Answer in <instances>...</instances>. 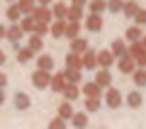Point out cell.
<instances>
[{"mask_svg":"<svg viewBox=\"0 0 146 129\" xmlns=\"http://www.w3.org/2000/svg\"><path fill=\"white\" fill-rule=\"evenodd\" d=\"M22 34H24V31L21 29V26H10L9 29H7V39L10 41V43H17V41H21V37H22Z\"/></svg>","mask_w":146,"mask_h":129,"instance_id":"8fae6325","label":"cell"},{"mask_svg":"<svg viewBox=\"0 0 146 129\" xmlns=\"http://www.w3.org/2000/svg\"><path fill=\"white\" fill-rule=\"evenodd\" d=\"M145 51V46H143V43H139V41H133V44H131V48L127 49V55H131V58H138L141 53Z\"/></svg>","mask_w":146,"mask_h":129,"instance_id":"4316f807","label":"cell"},{"mask_svg":"<svg viewBox=\"0 0 146 129\" xmlns=\"http://www.w3.org/2000/svg\"><path fill=\"white\" fill-rule=\"evenodd\" d=\"M5 85H7V75L0 71V88H3Z\"/></svg>","mask_w":146,"mask_h":129,"instance_id":"b9f144b4","label":"cell"},{"mask_svg":"<svg viewBox=\"0 0 146 129\" xmlns=\"http://www.w3.org/2000/svg\"><path fill=\"white\" fill-rule=\"evenodd\" d=\"M21 14H22V12H21L19 5H17V3H12V5L7 9V14H5V15H7V19H9L10 22H17L19 17H21Z\"/></svg>","mask_w":146,"mask_h":129,"instance_id":"603a6c76","label":"cell"},{"mask_svg":"<svg viewBox=\"0 0 146 129\" xmlns=\"http://www.w3.org/2000/svg\"><path fill=\"white\" fill-rule=\"evenodd\" d=\"M65 21L63 19H58L56 22H53V26H51V34H53V37H61L63 34H65Z\"/></svg>","mask_w":146,"mask_h":129,"instance_id":"44dd1931","label":"cell"},{"mask_svg":"<svg viewBox=\"0 0 146 129\" xmlns=\"http://www.w3.org/2000/svg\"><path fill=\"white\" fill-rule=\"evenodd\" d=\"M49 129H65V119L56 117L49 122Z\"/></svg>","mask_w":146,"mask_h":129,"instance_id":"f35d334b","label":"cell"},{"mask_svg":"<svg viewBox=\"0 0 146 129\" xmlns=\"http://www.w3.org/2000/svg\"><path fill=\"white\" fill-rule=\"evenodd\" d=\"M7 2H14V0H7Z\"/></svg>","mask_w":146,"mask_h":129,"instance_id":"681fc988","label":"cell"},{"mask_svg":"<svg viewBox=\"0 0 146 129\" xmlns=\"http://www.w3.org/2000/svg\"><path fill=\"white\" fill-rule=\"evenodd\" d=\"M66 17H68V21H80L83 17V9L80 5H72L66 12Z\"/></svg>","mask_w":146,"mask_h":129,"instance_id":"7402d4cb","label":"cell"},{"mask_svg":"<svg viewBox=\"0 0 146 129\" xmlns=\"http://www.w3.org/2000/svg\"><path fill=\"white\" fill-rule=\"evenodd\" d=\"M53 66H54V60L49 55H42V56L37 58V68H41V70H53Z\"/></svg>","mask_w":146,"mask_h":129,"instance_id":"ffe728a7","label":"cell"},{"mask_svg":"<svg viewBox=\"0 0 146 129\" xmlns=\"http://www.w3.org/2000/svg\"><path fill=\"white\" fill-rule=\"evenodd\" d=\"M66 66H70V68H76V70H80L82 66H83V60L80 58V55L78 53H70L68 56H66Z\"/></svg>","mask_w":146,"mask_h":129,"instance_id":"4fadbf2b","label":"cell"},{"mask_svg":"<svg viewBox=\"0 0 146 129\" xmlns=\"http://www.w3.org/2000/svg\"><path fill=\"white\" fill-rule=\"evenodd\" d=\"M117 68H119V71H122V73H133L134 71V60L131 58V56H121L119 58V63H117Z\"/></svg>","mask_w":146,"mask_h":129,"instance_id":"5b68a950","label":"cell"},{"mask_svg":"<svg viewBox=\"0 0 146 129\" xmlns=\"http://www.w3.org/2000/svg\"><path fill=\"white\" fill-rule=\"evenodd\" d=\"M14 104H15V107L19 110H26V109L31 107V98H29L27 94H24V92H17L15 94V98H14Z\"/></svg>","mask_w":146,"mask_h":129,"instance_id":"8992f818","label":"cell"},{"mask_svg":"<svg viewBox=\"0 0 146 129\" xmlns=\"http://www.w3.org/2000/svg\"><path fill=\"white\" fill-rule=\"evenodd\" d=\"M58 114H60V117L61 119H70L73 116V107L70 105V104H61L60 107H58Z\"/></svg>","mask_w":146,"mask_h":129,"instance_id":"1f68e13d","label":"cell"},{"mask_svg":"<svg viewBox=\"0 0 146 129\" xmlns=\"http://www.w3.org/2000/svg\"><path fill=\"white\" fill-rule=\"evenodd\" d=\"M37 2H39V5H49L53 0H37Z\"/></svg>","mask_w":146,"mask_h":129,"instance_id":"7dc6e473","label":"cell"},{"mask_svg":"<svg viewBox=\"0 0 146 129\" xmlns=\"http://www.w3.org/2000/svg\"><path fill=\"white\" fill-rule=\"evenodd\" d=\"M83 94L87 97H100V85H97V83H94V82H90V83H85V87H83Z\"/></svg>","mask_w":146,"mask_h":129,"instance_id":"d6986e66","label":"cell"},{"mask_svg":"<svg viewBox=\"0 0 146 129\" xmlns=\"http://www.w3.org/2000/svg\"><path fill=\"white\" fill-rule=\"evenodd\" d=\"M73 5H80V7H83L85 3H87V0H72Z\"/></svg>","mask_w":146,"mask_h":129,"instance_id":"f6af8a7d","label":"cell"},{"mask_svg":"<svg viewBox=\"0 0 146 129\" xmlns=\"http://www.w3.org/2000/svg\"><path fill=\"white\" fill-rule=\"evenodd\" d=\"M66 12H68V7H66L63 2H58V3L53 7V15L58 17V19H65V17H66Z\"/></svg>","mask_w":146,"mask_h":129,"instance_id":"f546056e","label":"cell"},{"mask_svg":"<svg viewBox=\"0 0 146 129\" xmlns=\"http://www.w3.org/2000/svg\"><path fill=\"white\" fill-rule=\"evenodd\" d=\"M31 14H33V19H34L36 22H46V24H49V21L53 19V10H49L46 5L34 7Z\"/></svg>","mask_w":146,"mask_h":129,"instance_id":"7a4b0ae2","label":"cell"},{"mask_svg":"<svg viewBox=\"0 0 146 129\" xmlns=\"http://www.w3.org/2000/svg\"><path fill=\"white\" fill-rule=\"evenodd\" d=\"M106 104L109 105L110 109H117V107H121V104H122V97H121V94H119L117 88H109V90H107V94H106Z\"/></svg>","mask_w":146,"mask_h":129,"instance_id":"3957f363","label":"cell"},{"mask_svg":"<svg viewBox=\"0 0 146 129\" xmlns=\"http://www.w3.org/2000/svg\"><path fill=\"white\" fill-rule=\"evenodd\" d=\"M134 83L136 85H139V87H145L146 85V70H138V71H134Z\"/></svg>","mask_w":146,"mask_h":129,"instance_id":"8d00e7d4","label":"cell"},{"mask_svg":"<svg viewBox=\"0 0 146 129\" xmlns=\"http://www.w3.org/2000/svg\"><path fill=\"white\" fill-rule=\"evenodd\" d=\"M85 107H87L88 112H97L99 107H100V100H99V97H87V100H85Z\"/></svg>","mask_w":146,"mask_h":129,"instance_id":"4dcf8cb0","label":"cell"},{"mask_svg":"<svg viewBox=\"0 0 146 129\" xmlns=\"http://www.w3.org/2000/svg\"><path fill=\"white\" fill-rule=\"evenodd\" d=\"M136 61H138L139 66H146V49L139 55V56H138V58H136Z\"/></svg>","mask_w":146,"mask_h":129,"instance_id":"60d3db41","label":"cell"},{"mask_svg":"<svg viewBox=\"0 0 146 129\" xmlns=\"http://www.w3.org/2000/svg\"><path fill=\"white\" fill-rule=\"evenodd\" d=\"M127 104H129V107H133V109L141 107V104H143L141 94H139V92H131V94L127 95Z\"/></svg>","mask_w":146,"mask_h":129,"instance_id":"484cf974","label":"cell"},{"mask_svg":"<svg viewBox=\"0 0 146 129\" xmlns=\"http://www.w3.org/2000/svg\"><path fill=\"white\" fill-rule=\"evenodd\" d=\"M112 55L114 56H117V58H121V56H126L127 55V48H126V44L121 41V39H117V41H114L112 43Z\"/></svg>","mask_w":146,"mask_h":129,"instance_id":"9a60e30c","label":"cell"},{"mask_svg":"<svg viewBox=\"0 0 146 129\" xmlns=\"http://www.w3.org/2000/svg\"><path fill=\"white\" fill-rule=\"evenodd\" d=\"M34 24H36V21L33 19V17H24L22 21H21V29L24 32H33V29H34Z\"/></svg>","mask_w":146,"mask_h":129,"instance_id":"e575fe53","label":"cell"},{"mask_svg":"<svg viewBox=\"0 0 146 129\" xmlns=\"http://www.w3.org/2000/svg\"><path fill=\"white\" fill-rule=\"evenodd\" d=\"M34 3H36V0H19V3H17V5H19V9H21V12H22V14H31V12H33V9L36 7Z\"/></svg>","mask_w":146,"mask_h":129,"instance_id":"d6a6232c","label":"cell"},{"mask_svg":"<svg viewBox=\"0 0 146 129\" xmlns=\"http://www.w3.org/2000/svg\"><path fill=\"white\" fill-rule=\"evenodd\" d=\"M78 94H80V90H78L76 83H66V87L63 88V95H65V98H68V100L78 98Z\"/></svg>","mask_w":146,"mask_h":129,"instance_id":"ac0fdd59","label":"cell"},{"mask_svg":"<svg viewBox=\"0 0 146 129\" xmlns=\"http://www.w3.org/2000/svg\"><path fill=\"white\" fill-rule=\"evenodd\" d=\"M5 34H7V29H5V26H3V24H0V41L5 37Z\"/></svg>","mask_w":146,"mask_h":129,"instance_id":"ee69618b","label":"cell"},{"mask_svg":"<svg viewBox=\"0 0 146 129\" xmlns=\"http://www.w3.org/2000/svg\"><path fill=\"white\" fill-rule=\"evenodd\" d=\"M78 32H80V24H78V21H70V24L65 26V36H66L68 39L76 37Z\"/></svg>","mask_w":146,"mask_h":129,"instance_id":"e0dca14e","label":"cell"},{"mask_svg":"<svg viewBox=\"0 0 146 129\" xmlns=\"http://www.w3.org/2000/svg\"><path fill=\"white\" fill-rule=\"evenodd\" d=\"M141 34H143V32H141L139 27H134V26H133V27H129V29L126 31V39H129L131 43H133V41H139Z\"/></svg>","mask_w":146,"mask_h":129,"instance_id":"836d02e7","label":"cell"},{"mask_svg":"<svg viewBox=\"0 0 146 129\" xmlns=\"http://www.w3.org/2000/svg\"><path fill=\"white\" fill-rule=\"evenodd\" d=\"M42 39H41V36L39 34H34V36H31L29 37V48L34 51V53H39L41 49H42Z\"/></svg>","mask_w":146,"mask_h":129,"instance_id":"f1b7e54d","label":"cell"},{"mask_svg":"<svg viewBox=\"0 0 146 129\" xmlns=\"http://www.w3.org/2000/svg\"><path fill=\"white\" fill-rule=\"evenodd\" d=\"M83 66L88 68V70H94L97 66V56L94 53V49H87L85 51V56H83Z\"/></svg>","mask_w":146,"mask_h":129,"instance_id":"5bb4252c","label":"cell"},{"mask_svg":"<svg viewBox=\"0 0 146 129\" xmlns=\"http://www.w3.org/2000/svg\"><path fill=\"white\" fill-rule=\"evenodd\" d=\"M122 7H124V2H122V0H109V2H107V9H109L112 14L121 12Z\"/></svg>","mask_w":146,"mask_h":129,"instance_id":"d590c367","label":"cell"},{"mask_svg":"<svg viewBox=\"0 0 146 129\" xmlns=\"http://www.w3.org/2000/svg\"><path fill=\"white\" fill-rule=\"evenodd\" d=\"M72 119H73V126H75V128H85L87 122H88L87 114H83V112H76V114L73 112Z\"/></svg>","mask_w":146,"mask_h":129,"instance_id":"83f0119b","label":"cell"},{"mask_svg":"<svg viewBox=\"0 0 146 129\" xmlns=\"http://www.w3.org/2000/svg\"><path fill=\"white\" fill-rule=\"evenodd\" d=\"M138 10H139V7H138V3H136L134 0L126 2V3H124V7H122V12L126 14V17H134Z\"/></svg>","mask_w":146,"mask_h":129,"instance_id":"d4e9b609","label":"cell"},{"mask_svg":"<svg viewBox=\"0 0 146 129\" xmlns=\"http://www.w3.org/2000/svg\"><path fill=\"white\" fill-rule=\"evenodd\" d=\"M134 19H136V22H138L139 26H143V24H146V10H145V9H139V10L136 12Z\"/></svg>","mask_w":146,"mask_h":129,"instance_id":"ab89813d","label":"cell"},{"mask_svg":"<svg viewBox=\"0 0 146 129\" xmlns=\"http://www.w3.org/2000/svg\"><path fill=\"white\" fill-rule=\"evenodd\" d=\"M110 82H112V75H110V71L107 68L97 71V75H95V83H97V85H100V87H109Z\"/></svg>","mask_w":146,"mask_h":129,"instance_id":"ba28073f","label":"cell"},{"mask_svg":"<svg viewBox=\"0 0 146 129\" xmlns=\"http://www.w3.org/2000/svg\"><path fill=\"white\" fill-rule=\"evenodd\" d=\"M70 49L73 53H85L88 49V41L82 39V37L78 39V36H76V37H73L72 43H70Z\"/></svg>","mask_w":146,"mask_h":129,"instance_id":"9c48e42d","label":"cell"},{"mask_svg":"<svg viewBox=\"0 0 146 129\" xmlns=\"http://www.w3.org/2000/svg\"><path fill=\"white\" fill-rule=\"evenodd\" d=\"M33 31L36 32V34H39V36H44V34L49 31V29H48V24H46V22H36Z\"/></svg>","mask_w":146,"mask_h":129,"instance_id":"74e56055","label":"cell"},{"mask_svg":"<svg viewBox=\"0 0 146 129\" xmlns=\"http://www.w3.org/2000/svg\"><path fill=\"white\" fill-rule=\"evenodd\" d=\"M33 56H34V51L27 46V48H21L19 51H17V61L19 63H27V61H31L33 60Z\"/></svg>","mask_w":146,"mask_h":129,"instance_id":"2e32d148","label":"cell"},{"mask_svg":"<svg viewBox=\"0 0 146 129\" xmlns=\"http://www.w3.org/2000/svg\"><path fill=\"white\" fill-rule=\"evenodd\" d=\"M143 46H145V49H146V37H145V41H143Z\"/></svg>","mask_w":146,"mask_h":129,"instance_id":"c3c4849f","label":"cell"},{"mask_svg":"<svg viewBox=\"0 0 146 129\" xmlns=\"http://www.w3.org/2000/svg\"><path fill=\"white\" fill-rule=\"evenodd\" d=\"M88 9H90L92 14H100L107 9V2L106 0H92L88 3Z\"/></svg>","mask_w":146,"mask_h":129,"instance_id":"cb8c5ba5","label":"cell"},{"mask_svg":"<svg viewBox=\"0 0 146 129\" xmlns=\"http://www.w3.org/2000/svg\"><path fill=\"white\" fill-rule=\"evenodd\" d=\"M5 61H7V55L0 49V66H2V64H5Z\"/></svg>","mask_w":146,"mask_h":129,"instance_id":"7bdbcfd3","label":"cell"},{"mask_svg":"<svg viewBox=\"0 0 146 129\" xmlns=\"http://www.w3.org/2000/svg\"><path fill=\"white\" fill-rule=\"evenodd\" d=\"M51 82V75H49V70H41L37 68L36 71L33 73V85L36 88H46Z\"/></svg>","mask_w":146,"mask_h":129,"instance_id":"6da1fadb","label":"cell"},{"mask_svg":"<svg viewBox=\"0 0 146 129\" xmlns=\"http://www.w3.org/2000/svg\"><path fill=\"white\" fill-rule=\"evenodd\" d=\"M63 75H65L66 82H70V83H76V82L82 80V71L76 70V68H70V66H68V68L63 71Z\"/></svg>","mask_w":146,"mask_h":129,"instance_id":"7c38bea8","label":"cell"},{"mask_svg":"<svg viewBox=\"0 0 146 129\" xmlns=\"http://www.w3.org/2000/svg\"><path fill=\"white\" fill-rule=\"evenodd\" d=\"M51 88L54 92H63V88L66 87V78L63 73H56L54 76H51V82H49Z\"/></svg>","mask_w":146,"mask_h":129,"instance_id":"52a82bcc","label":"cell"},{"mask_svg":"<svg viewBox=\"0 0 146 129\" xmlns=\"http://www.w3.org/2000/svg\"><path fill=\"white\" fill-rule=\"evenodd\" d=\"M85 26H87V29H88V31L99 32L100 29H102V26H104V21H102L100 14H90V15L87 17Z\"/></svg>","mask_w":146,"mask_h":129,"instance_id":"277c9868","label":"cell"},{"mask_svg":"<svg viewBox=\"0 0 146 129\" xmlns=\"http://www.w3.org/2000/svg\"><path fill=\"white\" fill-rule=\"evenodd\" d=\"M3 102H5V94H3V90L0 88V105H2Z\"/></svg>","mask_w":146,"mask_h":129,"instance_id":"bcb514c9","label":"cell"},{"mask_svg":"<svg viewBox=\"0 0 146 129\" xmlns=\"http://www.w3.org/2000/svg\"><path fill=\"white\" fill-rule=\"evenodd\" d=\"M97 63L100 64V66H104V68L112 66V63H114V55H112V51H107V49L100 51V53L97 55Z\"/></svg>","mask_w":146,"mask_h":129,"instance_id":"30bf717a","label":"cell"}]
</instances>
